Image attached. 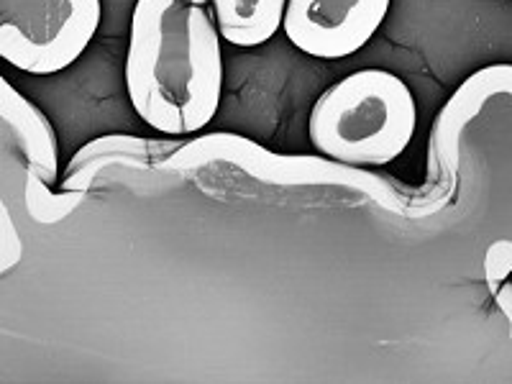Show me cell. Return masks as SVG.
Masks as SVG:
<instances>
[{
    "label": "cell",
    "instance_id": "cell-4",
    "mask_svg": "<svg viewBox=\"0 0 512 384\" xmlns=\"http://www.w3.org/2000/svg\"><path fill=\"white\" fill-rule=\"evenodd\" d=\"M392 0H287L282 31L313 59H346L382 29Z\"/></svg>",
    "mask_w": 512,
    "mask_h": 384
},
{
    "label": "cell",
    "instance_id": "cell-2",
    "mask_svg": "<svg viewBox=\"0 0 512 384\" xmlns=\"http://www.w3.org/2000/svg\"><path fill=\"white\" fill-rule=\"evenodd\" d=\"M418 103L400 75L359 70L333 82L310 108L308 139L320 157L349 167H387L408 152Z\"/></svg>",
    "mask_w": 512,
    "mask_h": 384
},
{
    "label": "cell",
    "instance_id": "cell-5",
    "mask_svg": "<svg viewBox=\"0 0 512 384\" xmlns=\"http://www.w3.org/2000/svg\"><path fill=\"white\" fill-rule=\"evenodd\" d=\"M208 6L223 41L254 49L282 29L287 0H208Z\"/></svg>",
    "mask_w": 512,
    "mask_h": 384
},
{
    "label": "cell",
    "instance_id": "cell-3",
    "mask_svg": "<svg viewBox=\"0 0 512 384\" xmlns=\"http://www.w3.org/2000/svg\"><path fill=\"white\" fill-rule=\"evenodd\" d=\"M100 0H0V59L29 75H57L98 34Z\"/></svg>",
    "mask_w": 512,
    "mask_h": 384
},
{
    "label": "cell",
    "instance_id": "cell-1",
    "mask_svg": "<svg viewBox=\"0 0 512 384\" xmlns=\"http://www.w3.org/2000/svg\"><path fill=\"white\" fill-rule=\"evenodd\" d=\"M221 41L208 0H136L123 70L136 116L164 136L210 126L223 98Z\"/></svg>",
    "mask_w": 512,
    "mask_h": 384
}]
</instances>
